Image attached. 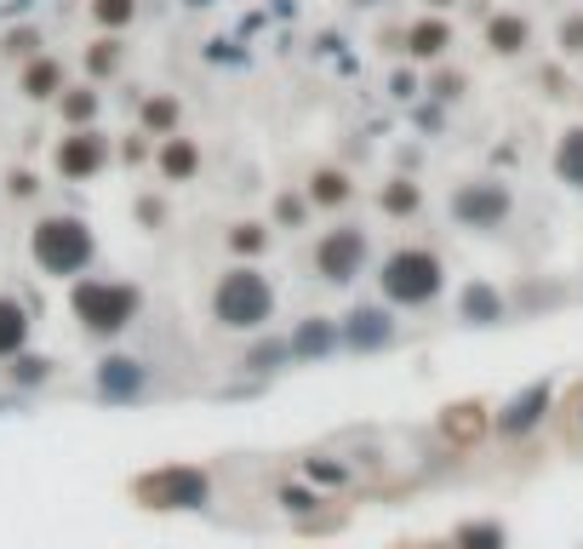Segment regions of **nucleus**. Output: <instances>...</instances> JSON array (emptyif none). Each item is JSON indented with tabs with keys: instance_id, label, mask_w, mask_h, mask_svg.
Returning <instances> with one entry per match:
<instances>
[{
	"instance_id": "24",
	"label": "nucleus",
	"mask_w": 583,
	"mask_h": 549,
	"mask_svg": "<svg viewBox=\"0 0 583 549\" xmlns=\"http://www.w3.org/2000/svg\"><path fill=\"white\" fill-rule=\"evenodd\" d=\"M143 12V0H86V23L97 35H126L138 23Z\"/></svg>"
},
{
	"instance_id": "37",
	"label": "nucleus",
	"mask_w": 583,
	"mask_h": 549,
	"mask_svg": "<svg viewBox=\"0 0 583 549\" xmlns=\"http://www.w3.org/2000/svg\"><path fill=\"white\" fill-rule=\"evenodd\" d=\"M561 52H583V12H572V17H561Z\"/></svg>"
},
{
	"instance_id": "23",
	"label": "nucleus",
	"mask_w": 583,
	"mask_h": 549,
	"mask_svg": "<svg viewBox=\"0 0 583 549\" xmlns=\"http://www.w3.org/2000/svg\"><path fill=\"white\" fill-rule=\"evenodd\" d=\"M544 407H549V384H532L526 395H515V401L498 412V430H503V435H526L532 423L544 418Z\"/></svg>"
},
{
	"instance_id": "33",
	"label": "nucleus",
	"mask_w": 583,
	"mask_h": 549,
	"mask_svg": "<svg viewBox=\"0 0 583 549\" xmlns=\"http://www.w3.org/2000/svg\"><path fill=\"white\" fill-rule=\"evenodd\" d=\"M464 92H469L464 69H435V74H429V97H435V104H458Z\"/></svg>"
},
{
	"instance_id": "22",
	"label": "nucleus",
	"mask_w": 583,
	"mask_h": 549,
	"mask_svg": "<svg viewBox=\"0 0 583 549\" xmlns=\"http://www.w3.org/2000/svg\"><path fill=\"white\" fill-rule=\"evenodd\" d=\"M377 212H384V218H418L423 212V184L418 178H384V184H377Z\"/></svg>"
},
{
	"instance_id": "28",
	"label": "nucleus",
	"mask_w": 583,
	"mask_h": 549,
	"mask_svg": "<svg viewBox=\"0 0 583 549\" xmlns=\"http://www.w3.org/2000/svg\"><path fill=\"white\" fill-rule=\"evenodd\" d=\"M315 212H310V201H303V189H281L269 201V230H303Z\"/></svg>"
},
{
	"instance_id": "34",
	"label": "nucleus",
	"mask_w": 583,
	"mask_h": 549,
	"mask_svg": "<svg viewBox=\"0 0 583 549\" xmlns=\"http://www.w3.org/2000/svg\"><path fill=\"white\" fill-rule=\"evenodd\" d=\"M287 355H292V349H287L281 338H269V343H252V349H246V366H252V372H275Z\"/></svg>"
},
{
	"instance_id": "1",
	"label": "nucleus",
	"mask_w": 583,
	"mask_h": 549,
	"mask_svg": "<svg viewBox=\"0 0 583 549\" xmlns=\"http://www.w3.org/2000/svg\"><path fill=\"white\" fill-rule=\"evenodd\" d=\"M30 258L40 274H53V281H74V274L92 269L97 235L81 212H40L30 223Z\"/></svg>"
},
{
	"instance_id": "7",
	"label": "nucleus",
	"mask_w": 583,
	"mask_h": 549,
	"mask_svg": "<svg viewBox=\"0 0 583 549\" xmlns=\"http://www.w3.org/2000/svg\"><path fill=\"white\" fill-rule=\"evenodd\" d=\"M132 498L143 510H200L212 498V481H207V469H195V464H166V469L138 476Z\"/></svg>"
},
{
	"instance_id": "10",
	"label": "nucleus",
	"mask_w": 583,
	"mask_h": 549,
	"mask_svg": "<svg viewBox=\"0 0 583 549\" xmlns=\"http://www.w3.org/2000/svg\"><path fill=\"white\" fill-rule=\"evenodd\" d=\"M298 189H303V201H310V212H343L354 201V172L338 161H320V166H310V178Z\"/></svg>"
},
{
	"instance_id": "26",
	"label": "nucleus",
	"mask_w": 583,
	"mask_h": 549,
	"mask_svg": "<svg viewBox=\"0 0 583 549\" xmlns=\"http://www.w3.org/2000/svg\"><path fill=\"white\" fill-rule=\"evenodd\" d=\"M555 178L583 189V127L561 132V143H555Z\"/></svg>"
},
{
	"instance_id": "17",
	"label": "nucleus",
	"mask_w": 583,
	"mask_h": 549,
	"mask_svg": "<svg viewBox=\"0 0 583 549\" xmlns=\"http://www.w3.org/2000/svg\"><path fill=\"white\" fill-rule=\"evenodd\" d=\"M120 69H126V40H120V35H92V40L81 46V74H86L92 86L115 81Z\"/></svg>"
},
{
	"instance_id": "2",
	"label": "nucleus",
	"mask_w": 583,
	"mask_h": 549,
	"mask_svg": "<svg viewBox=\"0 0 583 549\" xmlns=\"http://www.w3.org/2000/svg\"><path fill=\"white\" fill-rule=\"evenodd\" d=\"M69 309L74 320H81V332L86 338H120L126 327L138 320L143 309V292L132 281H104V274H74V287H69Z\"/></svg>"
},
{
	"instance_id": "36",
	"label": "nucleus",
	"mask_w": 583,
	"mask_h": 549,
	"mask_svg": "<svg viewBox=\"0 0 583 549\" xmlns=\"http://www.w3.org/2000/svg\"><path fill=\"white\" fill-rule=\"evenodd\" d=\"M469 430H480V407H452L446 412V435H469Z\"/></svg>"
},
{
	"instance_id": "14",
	"label": "nucleus",
	"mask_w": 583,
	"mask_h": 549,
	"mask_svg": "<svg viewBox=\"0 0 583 549\" xmlns=\"http://www.w3.org/2000/svg\"><path fill=\"white\" fill-rule=\"evenodd\" d=\"M400 52H407L412 63H441L452 52V23L441 12H429V17H412L407 23V35H400Z\"/></svg>"
},
{
	"instance_id": "16",
	"label": "nucleus",
	"mask_w": 583,
	"mask_h": 549,
	"mask_svg": "<svg viewBox=\"0 0 583 549\" xmlns=\"http://www.w3.org/2000/svg\"><path fill=\"white\" fill-rule=\"evenodd\" d=\"M269 246H275L269 218H235L230 230H223V253H230L235 264H258V258H269Z\"/></svg>"
},
{
	"instance_id": "5",
	"label": "nucleus",
	"mask_w": 583,
	"mask_h": 549,
	"mask_svg": "<svg viewBox=\"0 0 583 549\" xmlns=\"http://www.w3.org/2000/svg\"><path fill=\"white\" fill-rule=\"evenodd\" d=\"M115 166V138L104 127H63L53 143V172L63 184H97Z\"/></svg>"
},
{
	"instance_id": "3",
	"label": "nucleus",
	"mask_w": 583,
	"mask_h": 549,
	"mask_svg": "<svg viewBox=\"0 0 583 549\" xmlns=\"http://www.w3.org/2000/svg\"><path fill=\"white\" fill-rule=\"evenodd\" d=\"M212 320L223 332H258L275 320V287L258 264H230L212 281Z\"/></svg>"
},
{
	"instance_id": "27",
	"label": "nucleus",
	"mask_w": 583,
	"mask_h": 549,
	"mask_svg": "<svg viewBox=\"0 0 583 549\" xmlns=\"http://www.w3.org/2000/svg\"><path fill=\"white\" fill-rule=\"evenodd\" d=\"M40 189H46V184H40L35 166H7V172H0V195H7L12 207H35Z\"/></svg>"
},
{
	"instance_id": "35",
	"label": "nucleus",
	"mask_w": 583,
	"mask_h": 549,
	"mask_svg": "<svg viewBox=\"0 0 583 549\" xmlns=\"http://www.w3.org/2000/svg\"><path fill=\"white\" fill-rule=\"evenodd\" d=\"M458 549H503V527H492V521L464 527V533H458Z\"/></svg>"
},
{
	"instance_id": "11",
	"label": "nucleus",
	"mask_w": 583,
	"mask_h": 549,
	"mask_svg": "<svg viewBox=\"0 0 583 549\" xmlns=\"http://www.w3.org/2000/svg\"><path fill=\"white\" fill-rule=\"evenodd\" d=\"M338 343L349 349H361V355H372V349H389L395 343V320L384 304H354L343 315V327H338Z\"/></svg>"
},
{
	"instance_id": "39",
	"label": "nucleus",
	"mask_w": 583,
	"mask_h": 549,
	"mask_svg": "<svg viewBox=\"0 0 583 549\" xmlns=\"http://www.w3.org/2000/svg\"><path fill=\"white\" fill-rule=\"evenodd\" d=\"M423 7H429V12H446V7H458V0H423Z\"/></svg>"
},
{
	"instance_id": "13",
	"label": "nucleus",
	"mask_w": 583,
	"mask_h": 549,
	"mask_svg": "<svg viewBox=\"0 0 583 549\" xmlns=\"http://www.w3.org/2000/svg\"><path fill=\"white\" fill-rule=\"evenodd\" d=\"M149 389V366L138 355H104L97 361V395L104 401H138Z\"/></svg>"
},
{
	"instance_id": "18",
	"label": "nucleus",
	"mask_w": 583,
	"mask_h": 549,
	"mask_svg": "<svg viewBox=\"0 0 583 549\" xmlns=\"http://www.w3.org/2000/svg\"><path fill=\"white\" fill-rule=\"evenodd\" d=\"M53 109H58L63 127H97V115H104V92H97L92 81H81V86L69 81V86L53 97Z\"/></svg>"
},
{
	"instance_id": "20",
	"label": "nucleus",
	"mask_w": 583,
	"mask_h": 549,
	"mask_svg": "<svg viewBox=\"0 0 583 549\" xmlns=\"http://www.w3.org/2000/svg\"><path fill=\"white\" fill-rule=\"evenodd\" d=\"M30 327H35L30 304H23V297H12V292H0V361H12L18 349L30 343Z\"/></svg>"
},
{
	"instance_id": "38",
	"label": "nucleus",
	"mask_w": 583,
	"mask_h": 549,
	"mask_svg": "<svg viewBox=\"0 0 583 549\" xmlns=\"http://www.w3.org/2000/svg\"><path fill=\"white\" fill-rule=\"evenodd\" d=\"M389 92H395V97H418V74H412V69H400L395 81H389Z\"/></svg>"
},
{
	"instance_id": "9",
	"label": "nucleus",
	"mask_w": 583,
	"mask_h": 549,
	"mask_svg": "<svg viewBox=\"0 0 583 549\" xmlns=\"http://www.w3.org/2000/svg\"><path fill=\"white\" fill-rule=\"evenodd\" d=\"M149 166H155V178L166 189H184L200 178V166H207V155H200V143L189 132H172V138H155V155H149Z\"/></svg>"
},
{
	"instance_id": "21",
	"label": "nucleus",
	"mask_w": 583,
	"mask_h": 549,
	"mask_svg": "<svg viewBox=\"0 0 583 549\" xmlns=\"http://www.w3.org/2000/svg\"><path fill=\"white\" fill-rule=\"evenodd\" d=\"M287 349H292L298 361H320V355H333V349H338V320L310 315V320H303V327L287 338Z\"/></svg>"
},
{
	"instance_id": "29",
	"label": "nucleus",
	"mask_w": 583,
	"mask_h": 549,
	"mask_svg": "<svg viewBox=\"0 0 583 549\" xmlns=\"http://www.w3.org/2000/svg\"><path fill=\"white\" fill-rule=\"evenodd\" d=\"M40 46H46L40 23H18V30H7V35H0V63H23V58H35Z\"/></svg>"
},
{
	"instance_id": "6",
	"label": "nucleus",
	"mask_w": 583,
	"mask_h": 549,
	"mask_svg": "<svg viewBox=\"0 0 583 549\" xmlns=\"http://www.w3.org/2000/svg\"><path fill=\"white\" fill-rule=\"evenodd\" d=\"M372 258V241L361 223H333V230H320L315 235V253H310V269L320 274L326 287H349L354 274L366 269Z\"/></svg>"
},
{
	"instance_id": "8",
	"label": "nucleus",
	"mask_w": 583,
	"mask_h": 549,
	"mask_svg": "<svg viewBox=\"0 0 583 549\" xmlns=\"http://www.w3.org/2000/svg\"><path fill=\"white\" fill-rule=\"evenodd\" d=\"M446 212H452L458 230H480V235H487V230H503V223H510L515 195H510L503 178H464L458 189H452Z\"/></svg>"
},
{
	"instance_id": "30",
	"label": "nucleus",
	"mask_w": 583,
	"mask_h": 549,
	"mask_svg": "<svg viewBox=\"0 0 583 549\" xmlns=\"http://www.w3.org/2000/svg\"><path fill=\"white\" fill-rule=\"evenodd\" d=\"M149 155H155V138H149V132H126V138H115V161H120L126 172H143Z\"/></svg>"
},
{
	"instance_id": "12",
	"label": "nucleus",
	"mask_w": 583,
	"mask_h": 549,
	"mask_svg": "<svg viewBox=\"0 0 583 549\" xmlns=\"http://www.w3.org/2000/svg\"><path fill=\"white\" fill-rule=\"evenodd\" d=\"M63 86H69L63 58L35 52V58H23V63H18V97H23V104H53Z\"/></svg>"
},
{
	"instance_id": "15",
	"label": "nucleus",
	"mask_w": 583,
	"mask_h": 549,
	"mask_svg": "<svg viewBox=\"0 0 583 549\" xmlns=\"http://www.w3.org/2000/svg\"><path fill=\"white\" fill-rule=\"evenodd\" d=\"M132 115H138V132H149V138L184 132V104H177V92H143V97H132Z\"/></svg>"
},
{
	"instance_id": "25",
	"label": "nucleus",
	"mask_w": 583,
	"mask_h": 549,
	"mask_svg": "<svg viewBox=\"0 0 583 549\" xmlns=\"http://www.w3.org/2000/svg\"><path fill=\"white\" fill-rule=\"evenodd\" d=\"M458 315L475 320V327H492V320H503V297H498V287L469 281V287L458 292Z\"/></svg>"
},
{
	"instance_id": "32",
	"label": "nucleus",
	"mask_w": 583,
	"mask_h": 549,
	"mask_svg": "<svg viewBox=\"0 0 583 549\" xmlns=\"http://www.w3.org/2000/svg\"><path fill=\"white\" fill-rule=\"evenodd\" d=\"M46 378H53V361H46V355H30V349H18V355H12V384L35 389V384H46Z\"/></svg>"
},
{
	"instance_id": "31",
	"label": "nucleus",
	"mask_w": 583,
	"mask_h": 549,
	"mask_svg": "<svg viewBox=\"0 0 583 549\" xmlns=\"http://www.w3.org/2000/svg\"><path fill=\"white\" fill-rule=\"evenodd\" d=\"M132 218L143 223L149 235H155V230H166V223H172V207H166V195H155V189H149V195H132Z\"/></svg>"
},
{
	"instance_id": "19",
	"label": "nucleus",
	"mask_w": 583,
	"mask_h": 549,
	"mask_svg": "<svg viewBox=\"0 0 583 549\" xmlns=\"http://www.w3.org/2000/svg\"><path fill=\"white\" fill-rule=\"evenodd\" d=\"M532 46V23L521 12H492L487 17V52L492 58H521Z\"/></svg>"
},
{
	"instance_id": "4",
	"label": "nucleus",
	"mask_w": 583,
	"mask_h": 549,
	"mask_svg": "<svg viewBox=\"0 0 583 549\" xmlns=\"http://www.w3.org/2000/svg\"><path fill=\"white\" fill-rule=\"evenodd\" d=\"M441 287H446V264H441L435 246H395V253H384V264H377V292H384L395 309L435 304Z\"/></svg>"
}]
</instances>
